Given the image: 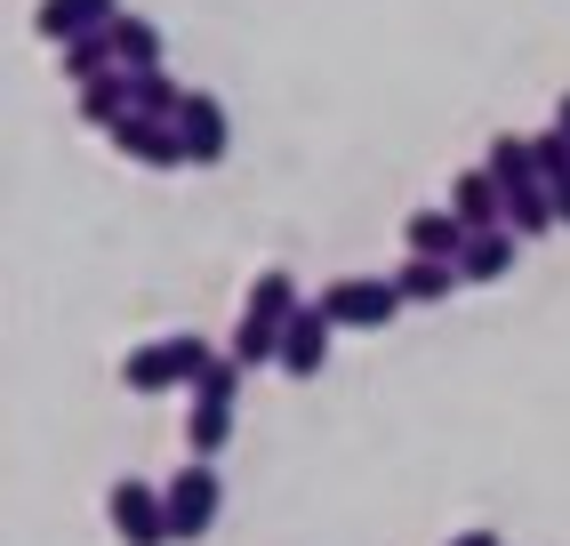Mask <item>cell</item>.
<instances>
[{
	"label": "cell",
	"instance_id": "cell-1",
	"mask_svg": "<svg viewBox=\"0 0 570 546\" xmlns=\"http://www.w3.org/2000/svg\"><path fill=\"white\" fill-rule=\"evenodd\" d=\"M202 370H209V338H194V330H177V338H154V345H137V354L121 362V386L129 394H194L202 386Z\"/></svg>",
	"mask_w": 570,
	"mask_h": 546
},
{
	"label": "cell",
	"instance_id": "cell-2",
	"mask_svg": "<svg viewBox=\"0 0 570 546\" xmlns=\"http://www.w3.org/2000/svg\"><path fill=\"white\" fill-rule=\"evenodd\" d=\"M322 305H330V322H337V330H386L410 298H402L394 273H346V282H330V290H322Z\"/></svg>",
	"mask_w": 570,
	"mask_h": 546
},
{
	"label": "cell",
	"instance_id": "cell-3",
	"mask_svg": "<svg viewBox=\"0 0 570 546\" xmlns=\"http://www.w3.org/2000/svg\"><path fill=\"white\" fill-rule=\"evenodd\" d=\"M105 523H112L121 546H177L169 538V498L154 482H137V475H121V482L105 490Z\"/></svg>",
	"mask_w": 570,
	"mask_h": 546
},
{
	"label": "cell",
	"instance_id": "cell-4",
	"mask_svg": "<svg viewBox=\"0 0 570 546\" xmlns=\"http://www.w3.org/2000/svg\"><path fill=\"white\" fill-rule=\"evenodd\" d=\"M161 498H169V538H177V546H194V538H209V523H217V506H225V490H217V466H209V458H194V466H177Z\"/></svg>",
	"mask_w": 570,
	"mask_h": 546
},
{
	"label": "cell",
	"instance_id": "cell-5",
	"mask_svg": "<svg viewBox=\"0 0 570 546\" xmlns=\"http://www.w3.org/2000/svg\"><path fill=\"white\" fill-rule=\"evenodd\" d=\"M177 137H185V162H194V169H217L225 153H234V121H225V105H217L209 89H185Z\"/></svg>",
	"mask_w": 570,
	"mask_h": 546
},
{
	"label": "cell",
	"instance_id": "cell-6",
	"mask_svg": "<svg viewBox=\"0 0 570 546\" xmlns=\"http://www.w3.org/2000/svg\"><path fill=\"white\" fill-rule=\"evenodd\" d=\"M330 330H337V322H330L322 298L297 305V314L282 322V362H274V370H282V378H322V362H330Z\"/></svg>",
	"mask_w": 570,
	"mask_h": 546
},
{
	"label": "cell",
	"instance_id": "cell-7",
	"mask_svg": "<svg viewBox=\"0 0 570 546\" xmlns=\"http://www.w3.org/2000/svg\"><path fill=\"white\" fill-rule=\"evenodd\" d=\"M112 145H121V162H137V169H194L185 162V137H177V121H154V113H129L121 129H112Z\"/></svg>",
	"mask_w": 570,
	"mask_h": 546
},
{
	"label": "cell",
	"instance_id": "cell-8",
	"mask_svg": "<svg viewBox=\"0 0 570 546\" xmlns=\"http://www.w3.org/2000/svg\"><path fill=\"white\" fill-rule=\"evenodd\" d=\"M112 17H121V0H41L32 32H41L49 49H65V41H81V32H112Z\"/></svg>",
	"mask_w": 570,
	"mask_h": 546
},
{
	"label": "cell",
	"instance_id": "cell-9",
	"mask_svg": "<svg viewBox=\"0 0 570 546\" xmlns=\"http://www.w3.org/2000/svg\"><path fill=\"white\" fill-rule=\"evenodd\" d=\"M466 242H474V233L459 225V209H410L402 217V250L410 257H450V265H459Z\"/></svg>",
	"mask_w": 570,
	"mask_h": 546
},
{
	"label": "cell",
	"instance_id": "cell-10",
	"mask_svg": "<svg viewBox=\"0 0 570 546\" xmlns=\"http://www.w3.org/2000/svg\"><path fill=\"white\" fill-rule=\"evenodd\" d=\"M129 113H137V81H129V65H112V72H97V81H81V121L89 129H121L129 121Z\"/></svg>",
	"mask_w": 570,
	"mask_h": 546
},
{
	"label": "cell",
	"instance_id": "cell-11",
	"mask_svg": "<svg viewBox=\"0 0 570 546\" xmlns=\"http://www.w3.org/2000/svg\"><path fill=\"white\" fill-rule=\"evenodd\" d=\"M450 209H459L466 233H499L507 225V185L490 177V169H466L459 185H450Z\"/></svg>",
	"mask_w": 570,
	"mask_h": 546
},
{
	"label": "cell",
	"instance_id": "cell-12",
	"mask_svg": "<svg viewBox=\"0 0 570 546\" xmlns=\"http://www.w3.org/2000/svg\"><path fill=\"white\" fill-rule=\"evenodd\" d=\"M394 282H402V298H410V305H442L450 290L466 282V273L450 265V257H402V265H394Z\"/></svg>",
	"mask_w": 570,
	"mask_h": 546
},
{
	"label": "cell",
	"instance_id": "cell-13",
	"mask_svg": "<svg viewBox=\"0 0 570 546\" xmlns=\"http://www.w3.org/2000/svg\"><path fill=\"white\" fill-rule=\"evenodd\" d=\"M297 305H306V298H297V273H282V265H265L257 282H249V298H242V314H257V322H289Z\"/></svg>",
	"mask_w": 570,
	"mask_h": 546
},
{
	"label": "cell",
	"instance_id": "cell-14",
	"mask_svg": "<svg viewBox=\"0 0 570 546\" xmlns=\"http://www.w3.org/2000/svg\"><path fill=\"white\" fill-rule=\"evenodd\" d=\"M514 242H522V233H474V242H466V257H459V273H466V282H507V273H514Z\"/></svg>",
	"mask_w": 570,
	"mask_h": 546
},
{
	"label": "cell",
	"instance_id": "cell-15",
	"mask_svg": "<svg viewBox=\"0 0 570 546\" xmlns=\"http://www.w3.org/2000/svg\"><path fill=\"white\" fill-rule=\"evenodd\" d=\"M562 217H554V193H547V177L539 185H514L507 193V233H522V242H539V233H554Z\"/></svg>",
	"mask_w": 570,
	"mask_h": 546
},
{
	"label": "cell",
	"instance_id": "cell-16",
	"mask_svg": "<svg viewBox=\"0 0 570 546\" xmlns=\"http://www.w3.org/2000/svg\"><path fill=\"white\" fill-rule=\"evenodd\" d=\"M112 57H121L129 72H145V65H161V25L154 17H112Z\"/></svg>",
	"mask_w": 570,
	"mask_h": 546
},
{
	"label": "cell",
	"instance_id": "cell-17",
	"mask_svg": "<svg viewBox=\"0 0 570 546\" xmlns=\"http://www.w3.org/2000/svg\"><path fill=\"white\" fill-rule=\"evenodd\" d=\"M225 442H234V402H194L185 410V450L194 458H217Z\"/></svg>",
	"mask_w": 570,
	"mask_h": 546
},
{
	"label": "cell",
	"instance_id": "cell-18",
	"mask_svg": "<svg viewBox=\"0 0 570 546\" xmlns=\"http://www.w3.org/2000/svg\"><path fill=\"white\" fill-rule=\"evenodd\" d=\"M482 169H490V177H499V185L514 193V185H539V153H530V137H490Z\"/></svg>",
	"mask_w": 570,
	"mask_h": 546
},
{
	"label": "cell",
	"instance_id": "cell-19",
	"mask_svg": "<svg viewBox=\"0 0 570 546\" xmlns=\"http://www.w3.org/2000/svg\"><path fill=\"white\" fill-rule=\"evenodd\" d=\"M242 370H265V362H282V322H257V314H242L234 322V345H225Z\"/></svg>",
	"mask_w": 570,
	"mask_h": 546
},
{
	"label": "cell",
	"instance_id": "cell-20",
	"mask_svg": "<svg viewBox=\"0 0 570 546\" xmlns=\"http://www.w3.org/2000/svg\"><path fill=\"white\" fill-rule=\"evenodd\" d=\"M65 81H97V72H112L121 57H112V32H81V41H65Z\"/></svg>",
	"mask_w": 570,
	"mask_h": 546
},
{
	"label": "cell",
	"instance_id": "cell-21",
	"mask_svg": "<svg viewBox=\"0 0 570 546\" xmlns=\"http://www.w3.org/2000/svg\"><path fill=\"white\" fill-rule=\"evenodd\" d=\"M129 81H137V113H154V121H177L185 89L169 81V65H145V72H129Z\"/></svg>",
	"mask_w": 570,
	"mask_h": 546
},
{
	"label": "cell",
	"instance_id": "cell-22",
	"mask_svg": "<svg viewBox=\"0 0 570 546\" xmlns=\"http://www.w3.org/2000/svg\"><path fill=\"white\" fill-rule=\"evenodd\" d=\"M242 394V362L234 354H209V370H202V386H194V402H234Z\"/></svg>",
	"mask_w": 570,
	"mask_h": 546
},
{
	"label": "cell",
	"instance_id": "cell-23",
	"mask_svg": "<svg viewBox=\"0 0 570 546\" xmlns=\"http://www.w3.org/2000/svg\"><path fill=\"white\" fill-rule=\"evenodd\" d=\"M530 153H539V177H547V185L570 177V129H539V137H530Z\"/></svg>",
	"mask_w": 570,
	"mask_h": 546
},
{
	"label": "cell",
	"instance_id": "cell-24",
	"mask_svg": "<svg viewBox=\"0 0 570 546\" xmlns=\"http://www.w3.org/2000/svg\"><path fill=\"white\" fill-rule=\"evenodd\" d=\"M547 193H554V217H562V225H570V177H554V185H547Z\"/></svg>",
	"mask_w": 570,
	"mask_h": 546
},
{
	"label": "cell",
	"instance_id": "cell-25",
	"mask_svg": "<svg viewBox=\"0 0 570 546\" xmlns=\"http://www.w3.org/2000/svg\"><path fill=\"white\" fill-rule=\"evenodd\" d=\"M450 546H499V530H459Z\"/></svg>",
	"mask_w": 570,
	"mask_h": 546
},
{
	"label": "cell",
	"instance_id": "cell-26",
	"mask_svg": "<svg viewBox=\"0 0 570 546\" xmlns=\"http://www.w3.org/2000/svg\"><path fill=\"white\" fill-rule=\"evenodd\" d=\"M554 129H570V89H562V97H554Z\"/></svg>",
	"mask_w": 570,
	"mask_h": 546
}]
</instances>
